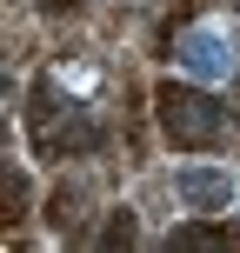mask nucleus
Instances as JSON below:
<instances>
[{
    "instance_id": "f257e3e1",
    "label": "nucleus",
    "mask_w": 240,
    "mask_h": 253,
    "mask_svg": "<svg viewBox=\"0 0 240 253\" xmlns=\"http://www.w3.org/2000/svg\"><path fill=\"white\" fill-rule=\"evenodd\" d=\"M27 133H34V147L47 153V160H60V153H94V147L107 140L100 120H94L87 107H74L47 74L27 87Z\"/></svg>"
},
{
    "instance_id": "f03ea898",
    "label": "nucleus",
    "mask_w": 240,
    "mask_h": 253,
    "mask_svg": "<svg viewBox=\"0 0 240 253\" xmlns=\"http://www.w3.org/2000/svg\"><path fill=\"white\" fill-rule=\"evenodd\" d=\"M153 114H160L174 147H220L227 126H234L227 107H220L207 87H187V80H160V87H153Z\"/></svg>"
},
{
    "instance_id": "7ed1b4c3",
    "label": "nucleus",
    "mask_w": 240,
    "mask_h": 253,
    "mask_svg": "<svg viewBox=\"0 0 240 253\" xmlns=\"http://www.w3.org/2000/svg\"><path fill=\"white\" fill-rule=\"evenodd\" d=\"M174 60L187 67V74H200V80H220V74L234 67V47H227L220 34H200V27H193V34L174 40Z\"/></svg>"
},
{
    "instance_id": "20e7f679",
    "label": "nucleus",
    "mask_w": 240,
    "mask_h": 253,
    "mask_svg": "<svg viewBox=\"0 0 240 253\" xmlns=\"http://www.w3.org/2000/svg\"><path fill=\"white\" fill-rule=\"evenodd\" d=\"M174 187H180V200H187V207H200V213H220V207L234 200V180L220 173V167H180V180H174Z\"/></svg>"
},
{
    "instance_id": "39448f33",
    "label": "nucleus",
    "mask_w": 240,
    "mask_h": 253,
    "mask_svg": "<svg viewBox=\"0 0 240 253\" xmlns=\"http://www.w3.org/2000/svg\"><path fill=\"white\" fill-rule=\"evenodd\" d=\"M227 240H240V233L193 220V227H174V233H167V253H214V247H227Z\"/></svg>"
},
{
    "instance_id": "423d86ee",
    "label": "nucleus",
    "mask_w": 240,
    "mask_h": 253,
    "mask_svg": "<svg viewBox=\"0 0 240 253\" xmlns=\"http://www.w3.org/2000/svg\"><path fill=\"white\" fill-rule=\"evenodd\" d=\"M134 240H140V233H134V213H127V207H114V213H107V227H100V247H114V253H127Z\"/></svg>"
},
{
    "instance_id": "0eeeda50",
    "label": "nucleus",
    "mask_w": 240,
    "mask_h": 253,
    "mask_svg": "<svg viewBox=\"0 0 240 253\" xmlns=\"http://www.w3.org/2000/svg\"><path fill=\"white\" fill-rule=\"evenodd\" d=\"M20 213H27V180L7 173V220H20Z\"/></svg>"
},
{
    "instance_id": "6e6552de",
    "label": "nucleus",
    "mask_w": 240,
    "mask_h": 253,
    "mask_svg": "<svg viewBox=\"0 0 240 253\" xmlns=\"http://www.w3.org/2000/svg\"><path fill=\"white\" fill-rule=\"evenodd\" d=\"M40 7H47V13H74L80 0H40Z\"/></svg>"
},
{
    "instance_id": "1a4fd4ad",
    "label": "nucleus",
    "mask_w": 240,
    "mask_h": 253,
    "mask_svg": "<svg viewBox=\"0 0 240 253\" xmlns=\"http://www.w3.org/2000/svg\"><path fill=\"white\" fill-rule=\"evenodd\" d=\"M227 7H240V0H227Z\"/></svg>"
}]
</instances>
